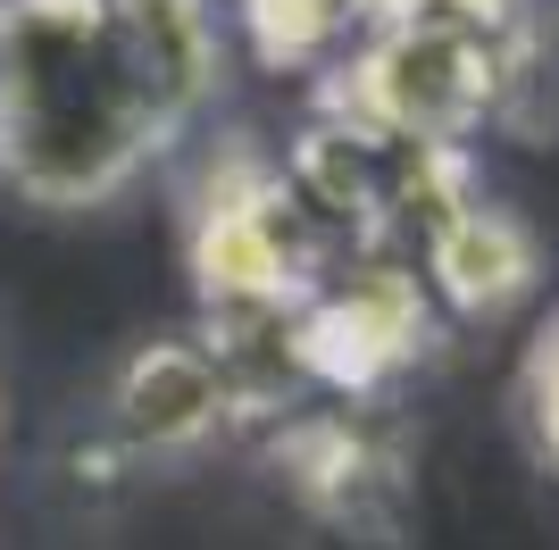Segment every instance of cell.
I'll return each instance as SVG.
<instances>
[{"label":"cell","instance_id":"6da1fadb","mask_svg":"<svg viewBox=\"0 0 559 550\" xmlns=\"http://www.w3.org/2000/svg\"><path fill=\"white\" fill-rule=\"evenodd\" d=\"M159 142L109 0H0V176L25 201H100Z\"/></svg>","mask_w":559,"mask_h":550},{"label":"cell","instance_id":"52a82bcc","mask_svg":"<svg viewBox=\"0 0 559 550\" xmlns=\"http://www.w3.org/2000/svg\"><path fill=\"white\" fill-rule=\"evenodd\" d=\"M359 17H368V0H242V25L267 68H318Z\"/></svg>","mask_w":559,"mask_h":550},{"label":"cell","instance_id":"277c9868","mask_svg":"<svg viewBox=\"0 0 559 550\" xmlns=\"http://www.w3.org/2000/svg\"><path fill=\"white\" fill-rule=\"evenodd\" d=\"M217 426H234L226 409V375H217V359L201 343H151L126 359V375H117L109 392V434L117 451H192V442H210Z\"/></svg>","mask_w":559,"mask_h":550},{"label":"cell","instance_id":"5b68a950","mask_svg":"<svg viewBox=\"0 0 559 550\" xmlns=\"http://www.w3.org/2000/svg\"><path fill=\"white\" fill-rule=\"evenodd\" d=\"M109 34L134 68L142 100L167 134L185 125L217 84V17L210 0H109Z\"/></svg>","mask_w":559,"mask_h":550},{"label":"cell","instance_id":"3957f363","mask_svg":"<svg viewBox=\"0 0 559 550\" xmlns=\"http://www.w3.org/2000/svg\"><path fill=\"white\" fill-rule=\"evenodd\" d=\"M435 334V292L409 259H384V251H359L301 300L293 318V350H301V375L309 392H376L384 375L426 350Z\"/></svg>","mask_w":559,"mask_h":550},{"label":"cell","instance_id":"7a4b0ae2","mask_svg":"<svg viewBox=\"0 0 559 550\" xmlns=\"http://www.w3.org/2000/svg\"><path fill=\"white\" fill-rule=\"evenodd\" d=\"M492 100H501V43L443 9L384 17L350 50L343 84L326 92L334 117L376 125L393 142H426V151H460L492 117Z\"/></svg>","mask_w":559,"mask_h":550},{"label":"cell","instance_id":"8992f818","mask_svg":"<svg viewBox=\"0 0 559 550\" xmlns=\"http://www.w3.org/2000/svg\"><path fill=\"white\" fill-rule=\"evenodd\" d=\"M426 275V292L451 300L460 318H501L510 300L535 292V275H543V251H535V234L518 226L510 208H485V201H467L460 217H451L435 242H426L418 259Z\"/></svg>","mask_w":559,"mask_h":550},{"label":"cell","instance_id":"ba28073f","mask_svg":"<svg viewBox=\"0 0 559 550\" xmlns=\"http://www.w3.org/2000/svg\"><path fill=\"white\" fill-rule=\"evenodd\" d=\"M526 417H535V442H543V458L559 467V318L543 325L535 359H526Z\"/></svg>","mask_w":559,"mask_h":550}]
</instances>
